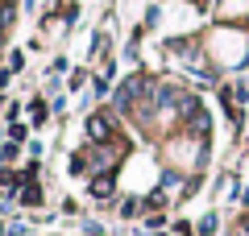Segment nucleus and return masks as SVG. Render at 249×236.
I'll return each instance as SVG.
<instances>
[{
	"instance_id": "nucleus-1",
	"label": "nucleus",
	"mask_w": 249,
	"mask_h": 236,
	"mask_svg": "<svg viewBox=\"0 0 249 236\" xmlns=\"http://www.w3.org/2000/svg\"><path fill=\"white\" fill-rule=\"evenodd\" d=\"M88 137H96V141L112 137V120H108V116H91L88 120Z\"/></svg>"
},
{
	"instance_id": "nucleus-2",
	"label": "nucleus",
	"mask_w": 249,
	"mask_h": 236,
	"mask_svg": "<svg viewBox=\"0 0 249 236\" xmlns=\"http://www.w3.org/2000/svg\"><path fill=\"white\" fill-rule=\"evenodd\" d=\"M91 195H96V199H108V195H112V178H108V174H100L96 183H91Z\"/></svg>"
},
{
	"instance_id": "nucleus-3",
	"label": "nucleus",
	"mask_w": 249,
	"mask_h": 236,
	"mask_svg": "<svg viewBox=\"0 0 249 236\" xmlns=\"http://www.w3.org/2000/svg\"><path fill=\"white\" fill-rule=\"evenodd\" d=\"M216 232V216H204L199 219V236H212Z\"/></svg>"
}]
</instances>
